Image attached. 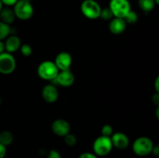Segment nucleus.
Here are the masks:
<instances>
[{"label": "nucleus", "instance_id": "22", "mask_svg": "<svg viewBox=\"0 0 159 158\" xmlns=\"http://www.w3.org/2000/svg\"><path fill=\"white\" fill-rule=\"evenodd\" d=\"M20 50L21 54H23V56H25V57H29V56H30L31 54H32L33 52L32 47H31L29 44L21 45L20 47Z\"/></svg>", "mask_w": 159, "mask_h": 158}, {"label": "nucleus", "instance_id": "14", "mask_svg": "<svg viewBox=\"0 0 159 158\" xmlns=\"http://www.w3.org/2000/svg\"><path fill=\"white\" fill-rule=\"evenodd\" d=\"M5 44V50L8 53L16 52L20 49L21 46V40L17 36L11 35L6 38V41L4 43Z\"/></svg>", "mask_w": 159, "mask_h": 158}, {"label": "nucleus", "instance_id": "4", "mask_svg": "<svg viewBox=\"0 0 159 158\" xmlns=\"http://www.w3.org/2000/svg\"><path fill=\"white\" fill-rule=\"evenodd\" d=\"M101 9L100 5L95 0H84L81 4V12L89 20L99 18Z\"/></svg>", "mask_w": 159, "mask_h": 158}, {"label": "nucleus", "instance_id": "28", "mask_svg": "<svg viewBox=\"0 0 159 158\" xmlns=\"http://www.w3.org/2000/svg\"><path fill=\"white\" fill-rule=\"evenodd\" d=\"M152 101H153V102L155 104V105H158V104H159V94H158V93L156 92L155 94H153V96H152Z\"/></svg>", "mask_w": 159, "mask_h": 158}, {"label": "nucleus", "instance_id": "31", "mask_svg": "<svg viewBox=\"0 0 159 158\" xmlns=\"http://www.w3.org/2000/svg\"><path fill=\"white\" fill-rule=\"evenodd\" d=\"M5 52V44L2 40H0V54Z\"/></svg>", "mask_w": 159, "mask_h": 158}, {"label": "nucleus", "instance_id": "20", "mask_svg": "<svg viewBox=\"0 0 159 158\" xmlns=\"http://www.w3.org/2000/svg\"><path fill=\"white\" fill-rule=\"evenodd\" d=\"M113 14L109 7H106L101 9L99 18L103 20H111L113 18Z\"/></svg>", "mask_w": 159, "mask_h": 158}, {"label": "nucleus", "instance_id": "21", "mask_svg": "<svg viewBox=\"0 0 159 158\" xmlns=\"http://www.w3.org/2000/svg\"><path fill=\"white\" fill-rule=\"evenodd\" d=\"M65 143L69 147H74L75 145L77 143V139H76L75 136L71 133H68L67 135H65Z\"/></svg>", "mask_w": 159, "mask_h": 158}, {"label": "nucleus", "instance_id": "23", "mask_svg": "<svg viewBox=\"0 0 159 158\" xmlns=\"http://www.w3.org/2000/svg\"><path fill=\"white\" fill-rule=\"evenodd\" d=\"M101 134L102 136L110 137L113 134V127L110 125H104L101 129Z\"/></svg>", "mask_w": 159, "mask_h": 158}, {"label": "nucleus", "instance_id": "11", "mask_svg": "<svg viewBox=\"0 0 159 158\" xmlns=\"http://www.w3.org/2000/svg\"><path fill=\"white\" fill-rule=\"evenodd\" d=\"M110 139H111L113 147H115L119 150H124L129 145L128 136L121 132L113 133L110 136Z\"/></svg>", "mask_w": 159, "mask_h": 158}, {"label": "nucleus", "instance_id": "10", "mask_svg": "<svg viewBox=\"0 0 159 158\" xmlns=\"http://www.w3.org/2000/svg\"><path fill=\"white\" fill-rule=\"evenodd\" d=\"M54 80L62 87H70L75 81V76L69 69L60 71Z\"/></svg>", "mask_w": 159, "mask_h": 158}, {"label": "nucleus", "instance_id": "33", "mask_svg": "<svg viewBox=\"0 0 159 158\" xmlns=\"http://www.w3.org/2000/svg\"><path fill=\"white\" fill-rule=\"evenodd\" d=\"M155 3H156V5H158L159 4V0H155Z\"/></svg>", "mask_w": 159, "mask_h": 158}, {"label": "nucleus", "instance_id": "26", "mask_svg": "<svg viewBox=\"0 0 159 158\" xmlns=\"http://www.w3.org/2000/svg\"><path fill=\"white\" fill-rule=\"evenodd\" d=\"M79 158H98L97 156L94 153H83L79 156Z\"/></svg>", "mask_w": 159, "mask_h": 158}, {"label": "nucleus", "instance_id": "6", "mask_svg": "<svg viewBox=\"0 0 159 158\" xmlns=\"http://www.w3.org/2000/svg\"><path fill=\"white\" fill-rule=\"evenodd\" d=\"M113 144L111 139L108 136H99L93 143V150L95 154L97 156H107L111 152Z\"/></svg>", "mask_w": 159, "mask_h": 158}, {"label": "nucleus", "instance_id": "27", "mask_svg": "<svg viewBox=\"0 0 159 158\" xmlns=\"http://www.w3.org/2000/svg\"><path fill=\"white\" fill-rule=\"evenodd\" d=\"M6 154V147L0 143V158H4Z\"/></svg>", "mask_w": 159, "mask_h": 158}, {"label": "nucleus", "instance_id": "19", "mask_svg": "<svg viewBox=\"0 0 159 158\" xmlns=\"http://www.w3.org/2000/svg\"><path fill=\"white\" fill-rule=\"evenodd\" d=\"M124 20H125L127 24H134V23H136L137 21H138V15L136 12L130 10V12L127 14V15L124 17Z\"/></svg>", "mask_w": 159, "mask_h": 158}, {"label": "nucleus", "instance_id": "24", "mask_svg": "<svg viewBox=\"0 0 159 158\" xmlns=\"http://www.w3.org/2000/svg\"><path fill=\"white\" fill-rule=\"evenodd\" d=\"M48 158H61L60 153L55 150H51V151L48 153Z\"/></svg>", "mask_w": 159, "mask_h": 158}, {"label": "nucleus", "instance_id": "7", "mask_svg": "<svg viewBox=\"0 0 159 158\" xmlns=\"http://www.w3.org/2000/svg\"><path fill=\"white\" fill-rule=\"evenodd\" d=\"M16 67L15 57L10 53L3 52L0 54V73L2 74H10L15 71Z\"/></svg>", "mask_w": 159, "mask_h": 158}, {"label": "nucleus", "instance_id": "16", "mask_svg": "<svg viewBox=\"0 0 159 158\" xmlns=\"http://www.w3.org/2000/svg\"><path fill=\"white\" fill-rule=\"evenodd\" d=\"M138 6L144 12H149L155 9V0H138Z\"/></svg>", "mask_w": 159, "mask_h": 158}, {"label": "nucleus", "instance_id": "9", "mask_svg": "<svg viewBox=\"0 0 159 158\" xmlns=\"http://www.w3.org/2000/svg\"><path fill=\"white\" fill-rule=\"evenodd\" d=\"M70 129V124L65 119H56L51 124V129L53 133L58 136H65V135L69 133Z\"/></svg>", "mask_w": 159, "mask_h": 158}, {"label": "nucleus", "instance_id": "3", "mask_svg": "<svg viewBox=\"0 0 159 158\" xmlns=\"http://www.w3.org/2000/svg\"><path fill=\"white\" fill-rule=\"evenodd\" d=\"M153 147L154 143L150 138L141 136L134 142L132 149L135 154L140 156H144L152 153Z\"/></svg>", "mask_w": 159, "mask_h": 158}, {"label": "nucleus", "instance_id": "2", "mask_svg": "<svg viewBox=\"0 0 159 158\" xmlns=\"http://www.w3.org/2000/svg\"><path fill=\"white\" fill-rule=\"evenodd\" d=\"M13 12L16 17L20 20H28L34 15V7L30 2L18 0L13 6Z\"/></svg>", "mask_w": 159, "mask_h": 158}, {"label": "nucleus", "instance_id": "1", "mask_svg": "<svg viewBox=\"0 0 159 158\" xmlns=\"http://www.w3.org/2000/svg\"><path fill=\"white\" fill-rule=\"evenodd\" d=\"M59 70L55 64L51 60H45L39 64L37 68V74L40 78L46 81L54 80L57 77Z\"/></svg>", "mask_w": 159, "mask_h": 158}, {"label": "nucleus", "instance_id": "18", "mask_svg": "<svg viewBox=\"0 0 159 158\" xmlns=\"http://www.w3.org/2000/svg\"><path fill=\"white\" fill-rule=\"evenodd\" d=\"M11 33V27L9 25L0 21V40L6 39Z\"/></svg>", "mask_w": 159, "mask_h": 158}, {"label": "nucleus", "instance_id": "15", "mask_svg": "<svg viewBox=\"0 0 159 158\" xmlns=\"http://www.w3.org/2000/svg\"><path fill=\"white\" fill-rule=\"evenodd\" d=\"M16 19L15 13L13 9H10L9 7L2 8L0 12V21L3 22L8 25H10L14 22Z\"/></svg>", "mask_w": 159, "mask_h": 158}, {"label": "nucleus", "instance_id": "30", "mask_svg": "<svg viewBox=\"0 0 159 158\" xmlns=\"http://www.w3.org/2000/svg\"><path fill=\"white\" fill-rule=\"evenodd\" d=\"M155 91H156L157 93L159 92V77H158L155 80Z\"/></svg>", "mask_w": 159, "mask_h": 158}, {"label": "nucleus", "instance_id": "32", "mask_svg": "<svg viewBox=\"0 0 159 158\" xmlns=\"http://www.w3.org/2000/svg\"><path fill=\"white\" fill-rule=\"evenodd\" d=\"M2 2H1V0H0V12H1V10H2Z\"/></svg>", "mask_w": 159, "mask_h": 158}, {"label": "nucleus", "instance_id": "29", "mask_svg": "<svg viewBox=\"0 0 159 158\" xmlns=\"http://www.w3.org/2000/svg\"><path fill=\"white\" fill-rule=\"evenodd\" d=\"M152 153H153V154L155 156H158L159 155V147L158 146H154L153 149H152Z\"/></svg>", "mask_w": 159, "mask_h": 158}, {"label": "nucleus", "instance_id": "35", "mask_svg": "<svg viewBox=\"0 0 159 158\" xmlns=\"http://www.w3.org/2000/svg\"><path fill=\"white\" fill-rule=\"evenodd\" d=\"M25 1H28V2H30L31 0H25Z\"/></svg>", "mask_w": 159, "mask_h": 158}, {"label": "nucleus", "instance_id": "12", "mask_svg": "<svg viewBox=\"0 0 159 158\" xmlns=\"http://www.w3.org/2000/svg\"><path fill=\"white\" fill-rule=\"evenodd\" d=\"M42 97L45 102L48 103H54L57 100L59 96L57 88L53 85H47L43 88L41 91Z\"/></svg>", "mask_w": 159, "mask_h": 158}, {"label": "nucleus", "instance_id": "13", "mask_svg": "<svg viewBox=\"0 0 159 158\" xmlns=\"http://www.w3.org/2000/svg\"><path fill=\"white\" fill-rule=\"evenodd\" d=\"M127 23H126L124 19L113 17L110 20V25H109V29L113 34L118 35V34H121L125 31L126 28H127Z\"/></svg>", "mask_w": 159, "mask_h": 158}, {"label": "nucleus", "instance_id": "8", "mask_svg": "<svg viewBox=\"0 0 159 158\" xmlns=\"http://www.w3.org/2000/svg\"><path fill=\"white\" fill-rule=\"evenodd\" d=\"M71 62H72V57L71 54L64 51V52L59 53L56 56L54 63L55 64L56 67L60 71L69 69L71 65Z\"/></svg>", "mask_w": 159, "mask_h": 158}, {"label": "nucleus", "instance_id": "17", "mask_svg": "<svg viewBox=\"0 0 159 158\" xmlns=\"http://www.w3.org/2000/svg\"><path fill=\"white\" fill-rule=\"evenodd\" d=\"M12 141H13V135L11 132L6 130L0 133V143L2 144L3 146L6 147L10 145Z\"/></svg>", "mask_w": 159, "mask_h": 158}, {"label": "nucleus", "instance_id": "5", "mask_svg": "<svg viewBox=\"0 0 159 158\" xmlns=\"http://www.w3.org/2000/svg\"><path fill=\"white\" fill-rule=\"evenodd\" d=\"M109 8L113 12V16L122 19L131 10L129 0H110Z\"/></svg>", "mask_w": 159, "mask_h": 158}, {"label": "nucleus", "instance_id": "34", "mask_svg": "<svg viewBox=\"0 0 159 158\" xmlns=\"http://www.w3.org/2000/svg\"><path fill=\"white\" fill-rule=\"evenodd\" d=\"M1 102H2V100H1V97H0V105H1Z\"/></svg>", "mask_w": 159, "mask_h": 158}, {"label": "nucleus", "instance_id": "25", "mask_svg": "<svg viewBox=\"0 0 159 158\" xmlns=\"http://www.w3.org/2000/svg\"><path fill=\"white\" fill-rule=\"evenodd\" d=\"M1 2L2 5L9 7V6H13L18 2V0H1Z\"/></svg>", "mask_w": 159, "mask_h": 158}]
</instances>
